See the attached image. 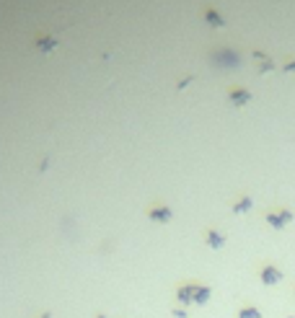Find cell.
<instances>
[{
	"label": "cell",
	"instance_id": "cell-1",
	"mask_svg": "<svg viewBox=\"0 0 295 318\" xmlns=\"http://www.w3.org/2000/svg\"><path fill=\"white\" fill-rule=\"evenodd\" d=\"M210 300V290L202 285H192V303L195 305H205Z\"/></svg>",
	"mask_w": 295,
	"mask_h": 318
},
{
	"label": "cell",
	"instance_id": "cell-2",
	"mask_svg": "<svg viewBox=\"0 0 295 318\" xmlns=\"http://www.w3.org/2000/svg\"><path fill=\"white\" fill-rule=\"evenodd\" d=\"M262 279H264V285H277V282L282 279V274H280V272H277L275 267H264Z\"/></svg>",
	"mask_w": 295,
	"mask_h": 318
},
{
	"label": "cell",
	"instance_id": "cell-3",
	"mask_svg": "<svg viewBox=\"0 0 295 318\" xmlns=\"http://www.w3.org/2000/svg\"><path fill=\"white\" fill-rule=\"evenodd\" d=\"M176 298H179L181 303H184V305H189V303H192V285H187V287H179Z\"/></svg>",
	"mask_w": 295,
	"mask_h": 318
},
{
	"label": "cell",
	"instance_id": "cell-4",
	"mask_svg": "<svg viewBox=\"0 0 295 318\" xmlns=\"http://www.w3.org/2000/svg\"><path fill=\"white\" fill-rule=\"evenodd\" d=\"M238 318H262V313H259V308H251V305H248V308L238 311Z\"/></svg>",
	"mask_w": 295,
	"mask_h": 318
},
{
	"label": "cell",
	"instance_id": "cell-5",
	"mask_svg": "<svg viewBox=\"0 0 295 318\" xmlns=\"http://www.w3.org/2000/svg\"><path fill=\"white\" fill-rule=\"evenodd\" d=\"M210 246H215V248H218V246H223V238L212 233V235H210Z\"/></svg>",
	"mask_w": 295,
	"mask_h": 318
},
{
	"label": "cell",
	"instance_id": "cell-6",
	"mask_svg": "<svg viewBox=\"0 0 295 318\" xmlns=\"http://www.w3.org/2000/svg\"><path fill=\"white\" fill-rule=\"evenodd\" d=\"M153 218H158V220H168V212H166V210H158V212H153Z\"/></svg>",
	"mask_w": 295,
	"mask_h": 318
},
{
	"label": "cell",
	"instance_id": "cell-7",
	"mask_svg": "<svg viewBox=\"0 0 295 318\" xmlns=\"http://www.w3.org/2000/svg\"><path fill=\"white\" fill-rule=\"evenodd\" d=\"M288 318H293V316H288Z\"/></svg>",
	"mask_w": 295,
	"mask_h": 318
}]
</instances>
